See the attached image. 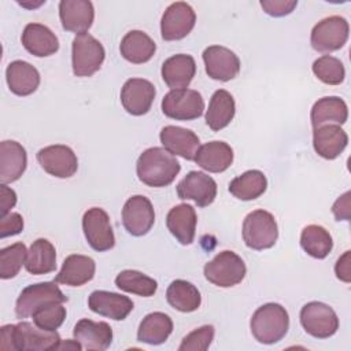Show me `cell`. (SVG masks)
Returning <instances> with one entry per match:
<instances>
[{"label":"cell","instance_id":"1","mask_svg":"<svg viewBox=\"0 0 351 351\" xmlns=\"http://www.w3.org/2000/svg\"><path fill=\"white\" fill-rule=\"evenodd\" d=\"M0 348L18 351H48L58 350L60 336L56 330H45L36 324L19 322L0 328Z\"/></svg>","mask_w":351,"mask_h":351},{"label":"cell","instance_id":"2","mask_svg":"<svg viewBox=\"0 0 351 351\" xmlns=\"http://www.w3.org/2000/svg\"><path fill=\"white\" fill-rule=\"evenodd\" d=\"M180 170L181 166L176 156L163 147H151L145 149L136 163L138 180L152 188L170 185Z\"/></svg>","mask_w":351,"mask_h":351},{"label":"cell","instance_id":"3","mask_svg":"<svg viewBox=\"0 0 351 351\" xmlns=\"http://www.w3.org/2000/svg\"><path fill=\"white\" fill-rule=\"evenodd\" d=\"M251 333L262 344H274L288 332L289 315L278 303H266L255 310L250 321Z\"/></svg>","mask_w":351,"mask_h":351},{"label":"cell","instance_id":"4","mask_svg":"<svg viewBox=\"0 0 351 351\" xmlns=\"http://www.w3.org/2000/svg\"><path fill=\"white\" fill-rule=\"evenodd\" d=\"M278 239L277 222L266 210L251 211L243 222V240L255 251L271 248Z\"/></svg>","mask_w":351,"mask_h":351},{"label":"cell","instance_id":"5","mask_svg":"<svg viewBox=\"0 0 351 351\" xmlns=\"http://www.w3.org/2000/svg\"><path fill=\"white\" fill-rule=\"evenodd\" d=\"M247 273L244 261L233 251L225 250L217 254L204 265V277L221 288H230L240 284Z\"/></svg>","mask_w":351,"mask_h":351},{"label":"cell","instance_id":"6","mask_svg":"<svg viewBox=\"0 0 351 351\" xmlns=\"http://www.w3.org/2000/svg\"><path fill=\"white\" fill-rule=\"evenodd\" d=\"M106 58L104 47L89 33L77 34L71 45L73 73L77 77H90L101 67Z\"/></svg>","mask_w":351,"mask_h":351},{"label":"cell","instance_id":"7","mask_svg":"<svg viewBox=\"0 0 351 351\" xmlns=\"http://www.w3.org/2000/svg\"><path fill=\"white\" fill-rule=\"evenodd\" d=\"M64 302L67 296L59 289L56 281L37 282L22 289L15 303V314L18 318H27L48 304Z\"/></svg>","mask_w":351,"mask_h":351},{"label":"cell","instance_id":"8","mask_svg":"<svg viewBox=\"0 0 351 351\" xmlns=\"http://www.w3.org/2000/svg\"><path fill=\"white\" fill-rule=\"evenodd\" d=\"M350 26L346 18L332 15L319 21L311 30L310 44L313 49L329 53L344 47L348 40Z\"/></svg>","mask_w":351,"mask_h":351},{"label":"cell","instance_id":"9","mask_svg":"<svg viewBox=\"0 0 351 351\" xmlns=\"http://www.w3.org/2000/svg\"><path fill=\"white\" fill-rule=\"evenodd\" d=\"M204 111L203 96L193 89H174L162 99V112L176 121H192Z\"/></svg>","mask_w":351,"mask_h":351},{"label":"cell","instance_id":"10","mask_svg":"<svg viewBox=\"0 0 351 351\" xmlns=\"http://www.w3.org/2000/svg\"><path fill=\"white\" fill-rule=\"evenodd\" d=\"M303 329L315 339H328L339 329V318L335 310L322 302H308L300 310Z\"/></svg>","mask_w":351,"mask_h":351},{"label":"cell","instance_id":"11","mask_svg":"<svg viewBox=\"0 0 351 351\" xmlns=\"http://www.w3.org/2000/svg\"><path fill=\"white\" fill-rule=\"evenodd\" d=\"M82 230L88 244L95 251H108L115 245L110 217L100 207H92L84 213Z\"/></svg>","mask_w":351,"mask_h":351},{"label":"cell","instance_id":"12","mask_svg":"<svg viewBox=\"0 0 351 351\" xmlns=\"http://www.w3.org/2000/svg\"><path fill=\"white\" fill-rule=\"evenodd\" d=\"M196 23L193 8L185 1L171 3L162 15L160 34L166 41L181 40L186 37Z\"/></svg>","mask_w":351,"mask_h":351},{"label":"cell","instance_id":"13","mask_svg":"<svg viewBox=\"0 0 351 351\" xmlns=\"http://www.w3.org/2000/svg\"><path fill=\"white\" fill-rule=\"evenodd\" d=\"M155 222L152 203L143 195L129 197L122 208V223L129 234L140 237L147 234Z\"/></svg>","mask_w":351,"mask_h":351},{"label":"cell","instance_id":"14","mask_svg":"<svg viewBox=\"0 0 351 351\" xmlns=\"http://www.w3.org/2000/svg\"><path fill=\"white\" fill-rule=\"evenodd\" d=\"M37 160L44 171L58 178H70L78 169L77 155L70 147L63 144L41 148L37 152Z\"/></svg>","mask_w":351,"mask_h":351},{"label":"cell","instance_id":"15","mask_svg":"<svg viewBox=\"0 0 351 351\" xmlns=\"http://www.w3.org/2000/svg\"><path fill=\"white\" fill-rule=\"evenodd\" d=\"M203 62L207 75L217 81H230L240 71L239 56L222 45L207 47L203 51Z\"/></svg>","mask_w":351,"mask_h":351},{"label":"cell","instance_id":"16","mask_svg":"<svg viewBox=\"0 0 351 351\" xmlns=\"http://www.w3.org/2000/svg\"><path fill=\"white\" fill-rule=\"evenodd\" d=\"M177 195L182 200H193L199 207H207L217 197V182L206 173L193 170L177 184Z\"/></svg>","mask_w":351,"mask_h":351},{"label":"cell","instance_id":"17","mask_svg":"<svg viewBox=\"0 0 351 351\" xmlns=\"http://www.w3.org/2000/svg\"><path fill=\"white\" fill-rule=\"evenodd\" d=\"M155 86L144 78H130L121 89V103L132 115H144L151 110L155 99Z\"/></svg>","mask_w":351,"mask_h":351},{"label":"cell","instance_id":"18","mask_svg":"<svg viewBox=\"0 0 351 351\" xmlns=\"http://www.w3.org/2000/svg\"><path fill=\"white\" fill-rule=\"evenodd\" d=\"M59 18L67 32L86 33L95 19V8L89 0H62L59 3Z\"/></svg>","mask_w":351,"mask_h":351},{"label":"cell","instance_id":"19","mask_svg":"<svg viewBox=\"0 0 351 351\" xmlns=\"http://www.w3.org/2000/svg\"><path fill=\"white\" fill-rule=\"evenodd\" d=\"M159 138L165 149L186 160H195L196 152L200 147L197 134L191 129L180 126H165L159 133Z\"/></svg>","mask_w":351,"mask_h":351},{"label":"cell","instance_id":"20","mask_svg":"<svg viewBox=\"0 0 351 351\" xmlns=\"http://www.w3.org/2000/svg\"><path fill=\"white\" fill-rule=\"evenodd\" d=\"M133 302L128 296L108 291H93L88 298V307L103 317L114 321L125 319L133 310Z\"/></svg>","mask_w":351,"mask_h":351},{"label":"cell","instance_id":"21","mask_svg":"<svg viewBox=\"0 0 351 351\" xmlns=\"http://www.w3.org/2000/svg\"><path fill=\"white\" fill-rule=\"evenodd\" d=\"M27 166L26 149L14 140L0 143V181L11 184L22 177Z\"/></svg>","mask_w":351,"mask_h":351},{"label":"cell","instance_id":"22","mask_svg":"<svg viewBox=\"0 0 351 351\" xmlns=\"http://www.w3.org/2000/svg\"><path fill=\"white\" fill-rule=\"evenodd\" d=\"M74 339L81 343L85 350L103 351L112 343V329L107 322H95L88 318L80 319L73 329Z\"/></svg>","mask_w":351,"mask_h":351},{"label":"cell","instance_id":"23","mask_svg":"<svg viewBox=\"0 0 351 351\" xmlns=\"http://www.w3.org/2000/svg\"><path fill=\"white\" fill-rule=\"evenodd\" d=\"M160 73L165 84L171 90L186 89L196 74V63L191 55H173L163 62Z\"/></svg>","mask_w":351,"mask_h":351},{"label":"cell","instance_id":"24","mask_svg":"<svg viewBox=\"0 0 351 351\" xmlns=\"http://www.w3.org/2000/svg\"><path fill=\"white\" fill-rule=\"evenodd\" d=\"M348 136L340 125H324L313 129L314 151L324 159H336L347 147Z\"/></svg>","mask_w":351,"mask_h":351},{"label":"cell","instance_id":"25","mask_svg":"<svg viewBox=\"0 0 351 351\" xmlns=\"http://www.w3.org/2000/svg\"><path fill=\"white\" fill-rule=\"evenodd\" d=\"M21 41L27 52L38 58L51 56L59 49V40L55 33L41 23H27Z\"/></svg>","mask_w":351,"mask_h":351},{"label":"cell","instance_id":"26","mask_svg":"<svg viewBox=\"0 0 351 351\" xmlns=\"http://www.w3.org/2000/svg\"><path fill=\"white\" fill-rule=\"evenodd\" d=\"M95 271L96 263L90 256L73 254L63 261L62 269L53 281L69 287H81L93 278Z\"/></svg>","mask_w":351,"mask_h":351},{"label":"cell","instance_id":"27","mask_svg":"<svg viewBox=\"0 0 351 351\" xmlns=\"http://www.w3.org/2000/svg\"><path fill=\"white\" fill-rule=\"evenodd\" d=\"M196 211L191 204H177L167 213L166 226L182 245L192 244L196 232Z\"/></svg>","mask_w":351,"mask_h":351},{"label":"cell","instance_id":"28","mask_svg":"<svg viewBox=\"0 0 351 351\" xmlns=\"http://www.w3.org/2000/svg\"><path fill=\"white\" fill-rule=\"evenodd\" d=\"M5 80L14 95L29 96L40 85V73L25 60H14L5 69Z\"/></svg>","mask_w":351,"mask_h":351},{"label":"cell","instance_id":"29","mask_svg":"<svg viewBox=\"0 0 351 351\" xmlns=\"http://www.w3.org/2000/svg\"><path fill=\"white\" fill-rule=\"evenodd\" d=\"M195 162L210 173H222L233 162V149L225 141H210L199 147Z\"/></svg>","mask_w":351,"mask_h":351},{"label":"cell","instance_id":"30","mask_svg":"<svg viewBox=\"0 0 351 351\" xmlns=\"http://www.w3.org/2000/svg\"><path fill=\"white\" fill-rule=\"evenodd\" d=\"M347 104L337 96H326L317 100L310 112L313 129L324 125H343L347 122Z\"/></svg>","mask_w":351,"mask_h":351},{"label":"cell","instance_id":"31","mask_svg":"<svg viewBox=\"0 0 351 351\" xmlns=\"http://www.w3.org/2000/svg\"><path fill=\"white\" fill-rule=\"evenodd\" d=\"M234 112L236 104L233 96L225 89H218L210 99L206 111V123L211 130L219 132L232 122Z\"/></svg>","mask_w":351,"mask_h":351},{"label":"cell","instance_id":"32","mask_svg":"<svg viewBox=\"0 0 351 351\" xmlns=\"http://www.w3.org/2000/svg\"><path fill=\"white\" fill-rule=\"evenodd\" d=\"M119 51L128 62L140 64L148 62L154 56L156 45L147 33L141 30H130L121 40Z\"/></svg>","mask_w":351,"mask_h":351},{"label":"cell","instance_id":"33","mask_svg":"<svg viewBox=\"0 0 351 351\" xmlns=\"http://www.w3.org/2000/svg\"><path fill=\"white\" fill-rule=\"evenodd\" d=\"M173 332L171 318L160 311L147 314L140 322L137 330V340L151 346L165 343Z\"/></svg>","mask_w":351,"mask_h":351},{"label":"cell","instance_id":"34","mask_svg":"<svg viewBox=\"0 0 351 351\" xmlns=\"http://www.w3.org/2000/svg\"><path fill=\"white\" fill-rule=\"evenodd\" d=\"M25 267L30 274H48L56 269V251L52 243L47 239H37L30 245Z\"/></svg>","mask_w":351,"mask_h":351},{"label":"cell","instance_id":"35","mask_svg":"<svg viewBox=\"0 0 351 351\" xmlns=\"http://www.w3.org/2000/svg\"><path fill=\"white\" fill-rule=\"evenodd\" d=\"M166 300L173 308L181 313H192L200 307L202 296L192 282L174 280L166 291Z\"/></svg>","mask_w":351,"mask_h":351},{"label":"cell","instance_id":"36","mask_svg":"<svg viewBox=\"0 0 351 351\" xmlns=\"http://www.w3.org/2000/svg\"><path fill=\"white\" fill-rule=\"evenodd\" d=\"M267 180L259 170H247L229 184V192L239 200H255L265 193Z\"/></svg>","mask_w":351,"mask_h":351},{"label":"cell","instance_id":"37","mask_svg":"<svg viewBox=\"0 0 351 351\" xmlns=\"http://www.w3.org/2000/svg\"><path fill=\"white\" fill-rule=\"evenodd\" d=\"M300 245L310 256L324 259L333 248L330 233L321 225H307L300 233Z\"/></svg>","mask_w":351,"mask_h":351},{"label":"cell","instance_id":"38","mask_svg":"<svg viewBox=\"0 0 351 351\" xmlns=\"http://www.w3.org/2000/svg\"><path fill=\"white\" fill-rule=\"evenodd\" d=\"M115 285L123 292L134 293L144 298L152 296L158 289V282L154 278L145 276L138 270L132 269L122 270L115 277Z\"/></svg>","mask_w":351,"mask_h":351},{"label":"cell","instance_id":"39","mask_svg":"<svg viewBox=\"0 0 351 351\" xmlns=\"http://www.w3.org/2000/svg\"><path fill=\"white\" fill-rule=\"evenodd\" d=\"M313 73L321 82L326 85H340L346 77L343 62L330 55H322L314 60Z\"/></svg>","mask_w":351,"mask_h":351},{"label":"cell","instance_id":"40","mask_svg":"<svg viewBox=\"0 0 351 351\" xmlns=\"http://www.w3.org/2000/svg\"><path fill=\"white\" fill-rule=\"evenodd\" d=\"M26 255H27L26 245L21 241L1 248L0 250V277L3 280L15 277L19 273L22 265H25Z\"/></svg>","mask_w":351,"mask_h":351},{"label":"cell","instance_id":"41","mask_svg":"<svg viewBox=\"0 0 351 351\" xmlns=\"http://www.w3.org/2000/svg\"><path fill=\"white\" fill-rule=\"evenodd\" d=\"M33 322L45 330H56L66 319V307L63 303H52L40 310L33 315Z\"/></svg>","mask_w":351,"mask_h":351},{"label":"cell","instance_id":"42","mask_svg":"<svg viewBox=\"0 0 351 351\" xmlns=\"http://www.w3.org/2000/svg\"><path fill=\"white\" fill-rule=\"evenodd\" d=\"M215 329L213 325H203L191 333H188L181 344L178 346L180 351H206L211 341L214 340Z\"/></svg>","mask_w":351,"mask_h":351},{"label":"cell","instance_id":"43","mask_svg":"<svg viewBox=\"0 0 351 351\" xmlns=\"http://www.w3.org/2000/svg\"><path fill=\"white\" fill-rule=\"evenodd\" d=\"M298 5L296 0H262L261 7L271 16H284L291 14Z\"/></svg>","mask_w":351,"mask_h":351},{"label":"cell","instance_id":"44","mask_svg":"<svg viewBox=\"0 0 351 351\" xmlns=\"http://www.w3.org/2000/svg\"><path fill=\"white\" fill-rule=\"evenodd\" d=\"M23 230V218L18 213H10L0 219V237L18 234Z\"/></svg>","mask_w":351,"mask_h":351},{"label":"cell","instance_id":"45","mask_svg":"<svg viewBox=\"0 0 351 351\" xmlns=\"http://www.w3.org/2000/svg\"><path fill=\"white\" fill-rule=\"evenodd\" d=\"M16 204V193L14 189L8 188L7 184L0 185V215L4 217L10 214L11 208Z\"/></svg>","mask_w":351,"mask_h":351},{"label":"cell","instance_id":"46","mask_svg":"<svg viewBox=\"0 0 351 351\" xmlns=\"http://www.w3.org/2000/svg\"><path fill=\"white\" fill-rule=\"evenodd\" d=\"M350 192H346L332 206V213L337 221L350 219Z\"/></svg>","mask_w":351,"mask_h":351},{"label":"cell","instance_id":"47","mask_svg":"<svg viewBox=\"0 0 351 351\" xmlns=\"http://www.w3.org/2000/svg\"><path fill=\"white\" fill-rule=\"evenodd\" d=\"M336 277L344 282L351 281V270H350V251H346L335 265Z\"/></svg>","mask_w":351,"mask_h":351},{"label":"cell","instance_id":"48","mask_svg":"<svg viewBox=\"0 0 351 351\" xmlns=\"http://www.w3.org/2000/svg\"><path fill=\"white\" fill-rule=\"evenodd\" d=\"M58 350H82V346L80 341L74 340H66V341H60L58 346Z\"/></svg>","mask_w":351,"mask_h":351}]
</instances>
